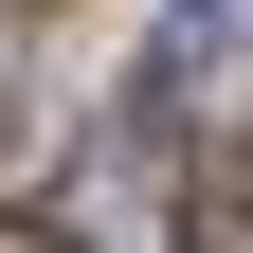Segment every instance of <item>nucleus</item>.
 <instances>
[{"label":"nucleus","mask_w":253,"mask_h":253,"mask_svg":"<svg viewBox=\"0 0 253 253\" xmlns=\"http://www.w3.org/2000/svg\"><path fill=\"white\" fill-rule=\"evenodd\" d=\"M145 90H163L181 126H217V145H235V126H253V0H163Z\"/></svg>","instance_id":"1"},{"label":"nucleus","mask_w":253,"mask_h":253,"mask_svg":"<svg viewBox=\"0 0 253 253\" xmlns=\"http://www.w3.org/2000/svg\"><path fill=\"white\" fill-rule=\"evenodd\" d=\"M181 217H163V163H145V126H109L73 163V253H163Z\"/></svg>","instance_id":"2"},{"label":"nucleus","mask_w":253,"mask_h":253,"mask_svg":"<svg viewBox=\"0 0 253 253\" xmlns=\"http://www.w3.org/2000/svg\"><path fill=\"white\" fill-rule=\"evenodd\" d=\"M199 253H253V126H235V163H217V199H199Z\"/></svg>","instance_id":"3"},{"label":"nucleus","mask_w":253,"mask_h":253,"mask_svg":"<svg viewBox=\"0 0 253 253\" xmlns=\"http://www.w3.org/2000/svg\"><path fill=\"white\" fill-rule=\"evenodd\" d=\"M0 18H18V0H0Z\"/></svg>","instance_id":"4"}]
</instances>
